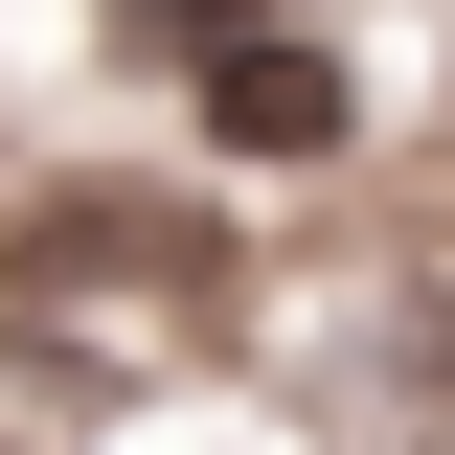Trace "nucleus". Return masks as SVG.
<instances>
[{
    "label": "nucleus",
    "mask_w": 455,
    "mask_h": 455,
    "mask_svg": "<svg viewBox=\"0 0 455 455\" xmlns=\"http://www.w3.org/2000/svg\"><path fill=\"white\" fill-rule=\"evenodd\" d=\"M205 114H228V160H319V137H341V68L319 46H228Z\"/></svg>",
    "instance_id": "nucleus-1"
}]
</instances>
